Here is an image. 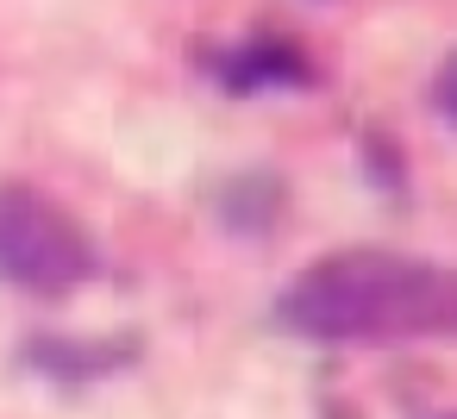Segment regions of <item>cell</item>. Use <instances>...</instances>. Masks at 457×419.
Wrapping results in <instances>:
<instances>
[{
    "mask_svg": "<svg viewBox=\"0 0 457 419\" xmlns=\"http://www.w3.org/2000/svg\"><path fill=\"white\" fill-rule=\"evenodd\" d=\"M432 107L457 126V51H451V57L438 63V76H432Z\"/></svg>",
    "mask_w": 457,
    "mask_h": 419,
    "instance_id": "cell-5",
    "label": "cell"
},
{
    "mask_svg": "<svg viewBox=\"0 0 457 419\" xmlns=\"http://www.w3.org/2000/svg\"><path fill=\"white\" fill-rule=\"evenodd\" d=\"M101 269L95 232L32 182H0V288L70 294Z\"/></svg>",
    "mask_w": 457,
    "mask_h": 419,
    "instance_id": "cell-2",
    "label": "cell"
},
{
    "mask_svg": "<svg viewBox=\"0 0 457 419\" xmlns=\"http://www.w3.org/2000/svg\"><path fill=\"white\" fill-rule=\"evenodd\" d=\"M276 325L307 344H426L457 338V269L407 251H332L313 257L282 294Z\"/></svg>",
    "mask_w": 457,
    "mask_h": 419,
    "instance_id": "cell-1",
    "label": "cell"
},
{
    "mask_svg": "<svg viewBox=\"0 0 457 419\" xmlns=\"http://www.w3.org/2000/svg\"><path fill=\"white\" fill-rule=\"evenodd\" d=\"M132 357H138V344H95V338H38V344L26 350V363L45 369V375L63 382V388H82V382L120 369V363H132Z\"/></svg>",
    "mask_w": 457,
    "mask_h": 419,
    "instance_id": "cell-4",
    "label": "cell"
},
{
    "mask_svg": "<svg viewBox=\"0 0 457 419\" xmlns=\"http://www.w3.org/2000/svg\"><path fill=\"white\" fill-rule=\"evenodd\" d=\"M201 63L226 94H288V88L313 82V57L295 38H276V32H257V38L226 45V51H207Z\"/></svg>",
    "mask_w": 457,
    "mask_h": 419,
    "instance_id": "cell-3",
    "label": "cell"
}]
</instances>
